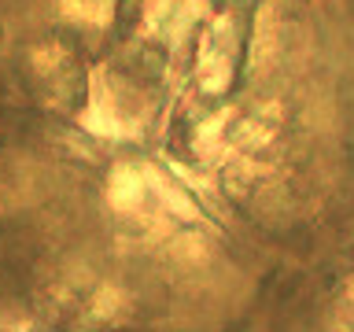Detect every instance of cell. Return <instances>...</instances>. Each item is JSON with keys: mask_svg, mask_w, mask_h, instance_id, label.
<instances>
[{"mask_svg": "<svg viewBox=\"0 0 354 332\" xmlns=\"http://www.w3.org/2000/svg\"><path fill=\"white\" fill-rule=\"evenodd\" d=\"M177 4H181V0H148V4H144V22H148V30H159L162 22L174 15Z\"/></svg>", "mask_w": 354, "mask_h": 332, "instance_id": "cell-5", "label": "cell"}, {"mask_svg": "<svg viewBox=\"0 0 354 332\" xmlns=\"http://www.w3.org/2000/svg\"><path fill=\"white\" fill-rule=\"evenodd\" d=\"M126 89L122 82H115L107 71L93 74V85H88V111L82 115V129H88L93 137L104 140H129L140 133V118L137 111L126 107Z\"/></svg>", "mask_w": 354, "mask_h": 332, "instance_id": "cell-1", "label": "cell"}, {"mask_svg": "<svg viewBox=\"0 0 354 332\" xmlns=\"http://www.w3.org/2000/svg\"><path fill=\"white\" fill-rule=\"evenodd\" d=\"M55 63H63V52L55 48V44H44V48L33 52V66H37V71H52Z\"/></svg>", "mask_w": 354, "mask_h": 332, "instance_id": "cell-7", "label": "cell"}, {"mask_svg": "<svg viewBox=\"0 0 354 332\" xmlns=\"http://www.w3.org/2000/svg\"><path fill=\"white\" fill-rule=\"evenodd\" d=\"M107 203L118 210V214H137V210L148 203V174L140 166L122 163L111 170L107 177Z\"/></svg>", "mask_w": 354, "mask_h": 332, "instance_id": "cell-2", "label": "cell"}, {"mask_svg": "<svg viewBox=\"0 0 354 332\" xmlns=\"http://www.w3.org/2000/svg\"><path fill=\"white\" fill-rule=\"evenodd\" d=\"M144 174H148V192H151V196H159V203L170 210V214L185 218V221L199 218V210H196V203H192V196H188L181 185H174L170 177H162L159 170H144Z\"/></svg>", "mask_w": 354, "mask_h": 332, "instance_id": "cell-3", "label": "cell"}, {"mask_svg": "<svg viewBox=\"0 0 354 332\" xmlns=\"http://www.w3.org/2000/svg\"><path fill=\"white\" fill-rule=\"evenodd\" d=\"M63 19L77 22V26H96L104 30L115 19V0H59Z\"/></svg>", "mask_w": 354, "mask_h": 332, "instance_id": "cell-4", "label": "cell"}, {"mask_svg": "<svg viewBox=\"0 0 354 332\" xmlns=\"http://www.w3.org/2000/svg\"><path fill=\"white\" fill-rule=\"evenodd\" d=\"M122 306V292L115 284H107V288H100V295H96V303H93V310H96V317H104V321H111V314Z\"/></svg>", "mask_w": 354, "mask_h": 332, "instance_id": "cell-6", "label": "cell"}]
</instances>
